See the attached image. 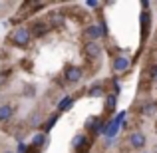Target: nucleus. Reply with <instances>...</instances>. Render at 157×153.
Masks as SVG:
<instances>
[{
    "mask_svg": "<svg viewBox=\"0 0 157 153\" xmlns=\"http://www.w3.org/2000/svg\"><path fill=\"white\" fill-rule=\"evenodd\" d=\"M44 141H46V133H36L34 137H32V147H42L44 145Z\"/></svg>",
    "mask_w": 157,
    "mask_h": 153,
    "instance_id": "obj_13",
    "label": "nucleus"
},
{
    "mask_svg": "<svg viewBox=\"0 0 157 153\" xmlns=\"http://www.w3.org/2000/svg\"><path fill=\"white\" fill-rule=\"evenodd\" d=\"M115 101H117V96H115V94L107 96V101H105V111H113V107H115Z\"/></svg>",
    "mask_w": 157,
    "mask_h": 153,
    "instance_id": "obj_14",
    "label": "nucleus"
},
{
    "mask_svg": "<svg viewBox=\"0 0 157 153\" xmlns=\"http://www.w3.org/2000/svg\"><path fill=\"white\" fill-rule=\"evenodd\" d=\"M72 103H74V98L72 96H66L64 100H60V103H58V113H60V111H66Z\"/></svg>",
    "mask_w": 157,
    "mask_h": 153,
    "instance_id": "obj_10",
    "label": "nucleus"
},
{
    "mask_svg": "<svg viewBox=\"0 0 157 153\" xmlns=\"http://www.w3.org/2000/svg\"><path fill=\"white\" fill-rule=\"evenodd\" d=\"M127 141H129V145L133 147V149H143L145 143H147V139H145V135H143L141 131H131L129 137H127Z\"/></svg>",
    "mask_w": 157,
    "mask_h": 153,
    "instance_id": "obj_6",
    "label": "nucleus"
},
{
    "mask_svg": "<svg viewBox=\"0 0 157 153\" xmlns=\"http://www.w3.org/2000/svg\"><path fill=\"white\" fill-rule=\"evenodd\" d=\"M141 26H143V34H147V30H149V12L141 14Z\"/></svg>",
    "mask_w": 157,
    "mask_h": 153,
    "instance_id": "obj_16",
    "label": "nucleus"
},
{
    "mask_svg": "<svg viewBox=\"0 0 157 153\" xmlns=\"http://www.w3.org/2000/svg\"><path fill=\"white\" fill-rule=\"evenodd\" d=\"M88 94H90L92 98H101V96H104V86H101V84L92 86V88L88 90Z\"/></svg>",
    "mask_w": 157,
    "mask_h": 153,
    "instance_id": "obj_12",
    "label": "nucleus"
},
{
    "mask_svg": "<svg viewBox=\"0 0 157 153\" xmlns=\"http://www.w3.org/2000/svg\"><path fill=\"white\" fill-rule=\"evenodd\" d=\"M2 153H14V151H2Z\"/></svg>",
    "mask_w": 157,
    "mask_h": 153,
    "instance_id": "obj_18",
    "label": "nucleus"
},
{
    "mask_svg": "<svg viewBox=\"0 0 157 153\" xmlns=\"http://www.w3.org/2000/svg\"><path fill=\"white\" fill-rule=\"evenodd\" d=\"M143 153H147V151H143Z\"/></svg>",
    "mask_w": 157,
    "mask_h": 153,
    "instance_id": "obj_19",
    "label": "nucleus"
},
{
    "mask_svg": "<svg viewBox=\"0 0 157 153\" xmlns=\"http://www.w3.org/2000/svg\"><path fill=\"white\" fill-rule=\"evenodd\" d=\"M105 26H98V24H92V26L86 28V36L90 38V42H98L100 38H104L105 36Z\"/></svg>",
    "mask_w": 157,
    "mask_h": 153,
    "instance_id": "obj_4",
    "label": "nucleus"
},
{
    "mask_svg": "<svg viewBox=\"0 0 157 153\" xmlns=\"http://www.w3.org/2000/svg\"><path fill=\"white\" fill-rule=\"evenodd\" d=\"M86 141H88V139H86V135L78 133L76 137L72 139V147H74V149H80V147H84V145H86Z\"/></svg>",
    "mask_w": 157,
    "mask_h": 153,
    "instance_id": "obj_11",
    "label": "nucleus"
},
{
    "mask_svg": "<svg viewBox=\"0 0 157 153\" xmlns=\"http://www.w3.org/2000/svg\"><path fill=\"white\" fill-rule=\"evenodd\" d=\"M151 78H153V80L157 82V64H155V66H151Z\"/></svg>",
    "mask_w": 157,
    "mask_h": 153,
    "instance_id": "obj_17",
    "label": "nucleus"
},
{
    "mask_svg": "<svg viewBox=\"0 0 157 153\" xmlns=\"http://www.w3.org/2000/svg\"><path fill=\"white\" fill-rule=\"evenodd\" d=\"M84 56L88 58V60H98V58L101 56V46L98 42H88L84 46Z\"/></svg>",
    "mask_w": 157,
    "mask_h": 153,
    "instance_id": "obj_7",
    "label": "nucleus"
},
{
    "mask_svg": "<svg viewBox=\"0 0 157 153\" xmlns=\"http://www.w3.org/2000/svg\"><path fill=\"white\" fill-rule=\"evenodd\" d=\"M62 24H64V16H62L60 12H52V14L48 16V26L50 28H60Z\"/></svg>",
    "mask_w": 157,
    "mask_h": 153,
    "instance_id": "obj_8",
    "label": "nucleus"
},
{
    "mask_svg": "<svg viewBox=\"0 0 157 153\" xmlns=\"http://www.w3.org/2000/svg\"><path fill=\"white\" fill-rule=\"evenodd\" d=\"M30 40H32V34H30V30L24 28V26H18L10 32V42L18 48H28L30 46Z\"/></svg>",
    "mask_w": 157,
    "mask_h": 153,
    "instance_id": "obj_1",
    "label": "nucleus"
},
{
    "mask_svg": "<svg viewBox=\"0 0 157 153\" xmlns=\"http://www.w3.org/2000/svg\"><path fill=\"white\" fill-rule=\"evenodd\" d=\"M129 66H131V60L127 56H117V58H113V62H111V68H113V72H117V74L127 72Z\"/></svg>",
    "mask_w": 157,
    "mask_h": 153,
    "instance_id": "obj_5",
    "label": "nucleus"
},
{
    "mask_svg": "<svg viewBox=\"0 0 157 153\" xmlns=\"http://www.w3.org/2000/svg\"><path fill=\"white\" fill-rule=\"evenodd\" d=\"M12 113H14V107H12V105H8V103L0 105V123L8 121V119L12 117Z\"/></svg>",
    "mask_w": 157,
    "mask_h": 153,
    "instance_id": "obj_9",
    "label": "nucleus"
},
{
    "mask_svg": "<svg viewBox=\"0 0 157 153\" xmlns=\"http://www.w3.org/2000/svg\"><path fill=\"white\" fill-rule=\"evenodd\" d=\"M64 78L70 84H78V82L84 78V70H82L80 66H68V68L64 70Z\"/></svg>",
    "mask_w": 157,
    "mask_h": 153,
    "instance_id": "obj_2",
    "label": "nucleus"
},
{
    "mask_svg": "<svg viewBox=\"0 0 157 153\" xmlns=\"http://www.w3.org/2000/svg\"><path fill=\"white\" fill-rule=\"evenodd\" d=\"M28 30H30V34L34 36V38H42V36H46L48 32H50V26H48V22H44V20H34Z\"/></svg>",
    "mask_w": 157,
    "mask_h": 153,
    "instance_id": "obj_3",
    "label": "nucleus"
},
{
    "mask_svg": "<svg viewBox=\"0 0 157 153\" xmlns=\"http://www.w3.org/2000/svg\"><path fill=\"white\" fill-rule=\"evenodd\" d=\"M58 121V113H54L52 115V117L50 119H48V121L46 123H44V133H48V131H50L52 129V127H54V123H56Z\"/></svg>",
    "mask_w": 157,
    "mask_h": 153,
    "instance_id": "obj_15",
    "label": "nucleus"
}]
</instances>
